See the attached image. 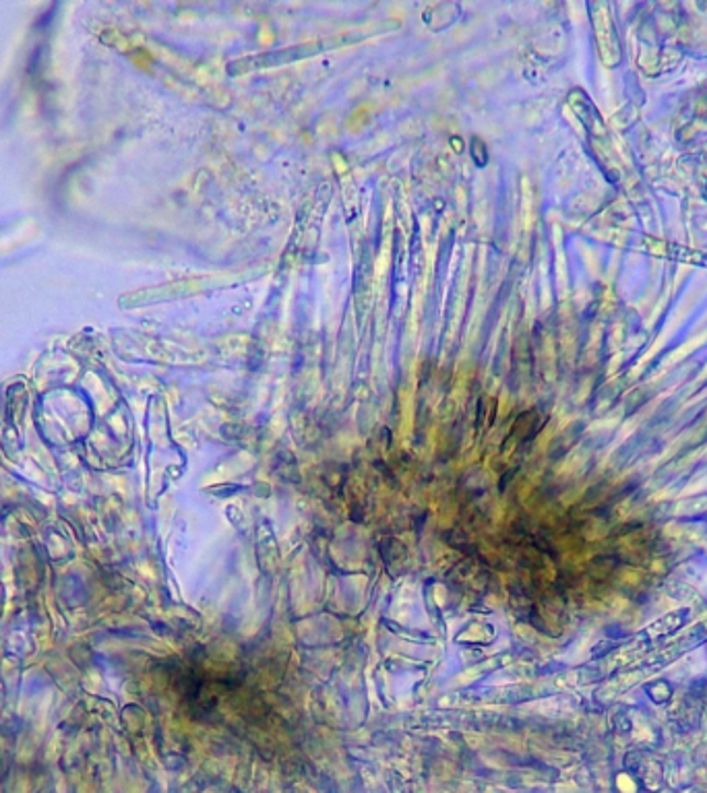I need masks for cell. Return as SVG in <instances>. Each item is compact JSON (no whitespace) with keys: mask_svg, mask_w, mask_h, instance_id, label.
I'll list each match as a JSON object with an SVG mask.
<instances>
[{"mask_svg":"<svg viewBox=\"0 0 707 793\" xmlns=\"http://www.w3.org/2000/svg\"><path fill=\"white\" fill-rule=\"evenodd\" d=\"M669 256L676 258V261H683V263H693V265H702L707 267V254L704 253H687V249H678V246H669Z\"/></svg>","mask_w":707,"mask_h":793,"instance_id":"1","label":"cell"}]
</instances>
